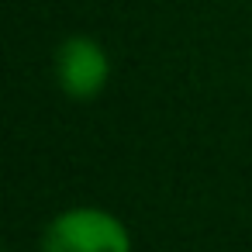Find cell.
<instances>
[{
  "label": "cell",
  "mask_w": 252,
  "mask_h": 252,
  "mask_svg": "<svg viewBox=\"0 0 252 252\" xmlns=\"http://www.w3.org/2000/svg\"><path fill=\"white\" fill-rule=\"evenodd\" d=\"M38 252H131V231L107 207L76 204L42 228Z\"/></svg>",
  "instance_id": "obj_1"
},
{
  "label": "cell",
  "mask_w": 252,
  "mask_h": 252,
  "mask_svg": "<svg viewBox=\"0 0 252 252\" xmlns=\"http://www.w3.org/2000/svg\"><path fill=\"white\" fill-rule=\"evenodd\" d=\"M52 73H56L59 90L69 100L90 104L111 83V56H107V49L97 38H90V35H69V38H63L56 45Z\"/></svg>",
  "instance_id": "obj_2"
}]
</instances>
